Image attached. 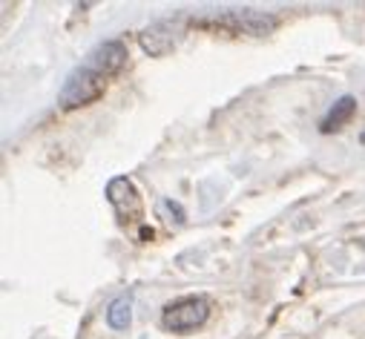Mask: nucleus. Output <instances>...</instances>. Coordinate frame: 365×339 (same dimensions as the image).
<instances>
[{"instance_id": "5", "label": "nucleus", "mask_w": 365, "mask_h": 339, "mask_svg": "<svg viewBox=\"0 0 365 339\" xmlns=\"http://www.w3.org/2000/svg\"><path fill=\"white\" fill-rule=\"evenodd\" d=\"M181 38H185V21H155L147 29L138 32V43L150 58H164L167 52H173Z\"/></svg>"}, {"instance_id": "2", "label": "nucleus", "mask_w": 365, "mask_h": 339, "mask_svg": "<svg viewBox=\"0 0 365 339\" xmlns=\"http://www.w3.org/2000/svg\"><path fill=\"white\" fill-rule=\"evenodd\" d=\"M107 83H110V78H107L101 69H96L93 63L83 61L81 66H75V69L66 75L63 87H61V93H58V107L66 110V113H72V110H81V107L96 104L98 98H104Z\"/></svg>"}, {"instance_id": "4", "label": "nucleus", "mask_w": 365, "mask_h": 339, "mask_svg": "<svg viewBox=\"0 0 365 339\" xmlns=\"http://www.w3.org/2000/svg\"><path fill=\"white\" fill-rule=\"evenodd\" d=\"M277 15L267 12H256V9H242V12H225L207 21H193V26H205V29H222L230 35H267L277 29Z\"/></svg>"}, {"instance_id": "9", "label": "nucleus", "mask_w": 365, "mask_h": 339, "mask_svg": "<svg viewBox=\"0 0 365 339\" xmlns=\"http://www.w3.org/2000/svg\"><path fill=\"white\" fill-rule=\"evenodd\" d=\"M155 213H158V219H164L170 227H181V224L187 221V210H185V204H181V202H173V199H158Z\"/></svg>"}, {"instance_id": "1", "label": "nucleus", "mask_w": 365, "mask_h": 339, "mask_svg": "<svg viewBox=\"0 0 365 339\" xmlns=\"http://www.w3.org/2000/svg\"><path fill=\"white\" fill-rule=\"evenodd\" d=\"M107 202L124 230H138V241L147 244L153 239V227L144 224V202L130 176H115L107 182Z\"/></svg>"}, {"instance_id": "3", "label": "nucleus", "mask_w": 365, "mask_h": 339, "mask_svg": "<svg viewBox=\"0 0 365 339\" xmlns=\"http://www.w3.org/2000/svg\"><path fill=\"white\" fill-rule=\"evenodd\" d=\"M210 313H213V302H210L207 296H202V293H196V296H181V299H173V302L164 305V311H161V325H164V330H170V333H181V336H185V333L202 328V325L210 319Z\"/></svg>"}, {"instance_id": "8", "label": "nucleus", "mask_w": 365, "mask_h": 339, "mask_svg": "<svg viewBox=\"0 0 365 339\" xmlns=\"http://www.w3.org/2000/svg\"><path fill=\"white\" fill-rule=\"evenodd\" d=\"M107 325L113 330H127L133 325V293H121L107 305Z\"/></svg>"}, {"instance_id": "6", "label": "nucleus", "mask_w": 365, "mask_h": 339, "mask_svg": "<svg viewBox=\"0 0 365 339\" xmlns=\"http://www.w3.org/2000/svg\"><path fill=\"white\" fill-rule=\"evenodd\" d=\"M127 58H130V52H127L124 41H104L86 55V63H93L96 69H101L107 78H115L127 66Z\"/></svg>"}, {"instance_id": "7", "label": "nucleus", "mask_w": 365, "mask_h": 339, "mask_svg": "<svg viewBox=\"0 0 365 339\" xmlns=\"http://www.w3.org/2000/svg\"><path fill=\"white\" fill-rule=\"evenodd\" d=\"M356 115V98L354 95H342L331 104V110L325 113V118L319 121V132H339L351 118Z\"/></svg>"}, {"instance_id": "10", "label": "nucleus", "mask_w": 365, "mask_h": 339, "mask_svg": "<svg viewBox=\"0 0 365 339\" xmlns=\"http://www.w3.org/2000/svg\"><path fill=\"white\" fill-rule=\"evenodd\" d=\"M359 141H362V144H365V130H362V135H359Z\"/></svg>"}]
</instances>
